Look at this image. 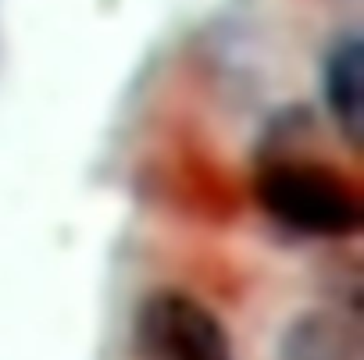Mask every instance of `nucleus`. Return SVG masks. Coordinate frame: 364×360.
Here are the masks:
<instances>
[{
  "mask_svg": "<svg viewBox=\"0 0 364 360\" xmlns=\"http://www.w3.org/2000/svg\"><path fill=\"white\" fill-rule=\"evenodd\" d=\"M261 211L300 236L339 239L357 236L360 200L346 178L318 160H275L257 178Z\"/></svg>",
  "mask_w": 364,
  "mask_h": 360,
  "instance_id": "1",
  "label": "nucleus"
},
{
  "mask_svg": "<svg viewBox=\"0 0 364 360\" xmlns=\"http://www.w3.org/2000/svg\"><path fill=\"white\" fill-rule=\"evenodd\" d=\"M136 360H232L222 321L193 296L161 289L143 300L132 324Z\"/></svg>",
  "mask_w": 364,
  "mask_h": 360,
  "instance_id": "2",
  "label": "nucleus"
},
{
  "mask_svg": "<svg viewBox=\"0 0 364 360\" xmlns=\"http://www.w3.org/2000/svg\"><path fill=\"white\" fill-rule=\"evenodd\" d=\"M282 360H360L357 328L336 314H304L282 339Z\"/></svg>",
  "mask_w": 364,
  "mask_h": 360,
  "instance_id": "3",
  "label": "nucleus"
},
{
  "mask_svg": "<svg viewBox=\"0 0 364 360\" xmlns=\"http://www.w3.org/2000/svg\"><path fill=\"white\" fill-rule=\"evenodd\" d=\"M325 93L332 118L343 125L346 139H357L360 125V47L353 36H346L332 54H328V72H325Z\"/></svg>",
  "mask_w": 364,
  "mask_h": 360,
  "instance_id": "4",
  "label": "nucleus"
}]
</instances>
